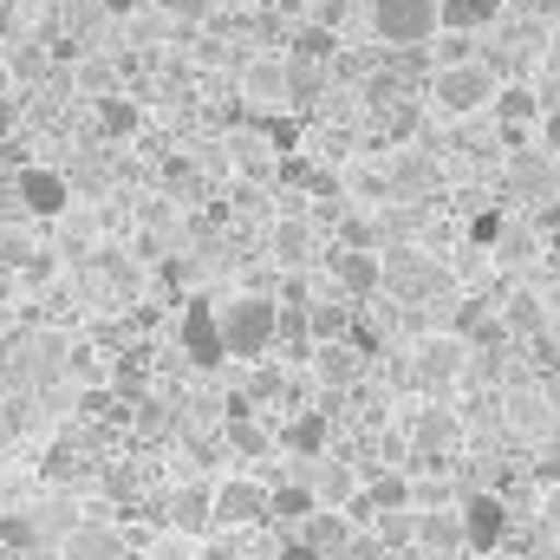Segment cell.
Segmentation results:
<instances>
[{"mask_svg": "<svg viewBox=\"0 0 560 560\" xmlns=\"http://www.w3.org/2000/svg\"><path fill=\"white\" fill-rule=\"evenodd\" d=\"M541 72H555L560 79V26L548 33V46H541Z\"/></svg>", "mask_w": 560, "mask_h": 560, "instance_id": "obj_35", "label": "cell"}, {"mask_svg": "<svg viewBox=\"0 0 560 560\" xmlns=\"http://www.w3.org/2000/svg\"><path fill=\"white\" fill-rule=\"evenodd\" d=\"M72 469H79V456H72V443H52V456H46V476H52V482H66Z\"/></svg>", "mask_w": 560, "mask_h": 560, "instance_id": "obj_29", "label": "cell"}, {"mask_svg": "<svg viewBox=\"0 0 560 560\" xmlns=\"http://www.w3.org/2000/svg\"><path fill=\"white\" fill-rule=\"evenodd\" d=\"M346 248H372V215H352L346 222Z\"/></svg>", "mask_w": 560, "mask_h": 560, "instance_id": "obj_32", "label": "cell"}, {"mask_svg": "<svg viewBox=\"0 0 560 560\" xmlns=\"http://www.w3.org/2000/svg\"><path fill=\"white\" fill-rule=\"evenodd\" d=\"M7 293H13V268H7V261H0V300H7Z\"/></svg>", "mask_w": 560, "mask_h": 560, "instance_id": "obj_38", "label": "cell"}, {"mask_svg": "<svg viewBox=\"0 0 560 560\" xmlns=\"http://www.w3.org/2000/svg\"><path fill=\"white\" fill-rule=\"evenodd\" d=\"M293 535H306L319 555H332V548H352V541H359V535H352V515H346L339 502H319V509H313Z\"/></svg>", "mask_w": 560, "mask_h": 560, "instance_id": "obj_11", "label": "cell"}, {"mask_svg": "<svg viewBox=\"0 0 560 560\" xmlns=\"http://www.w3.org/2000/svg\"><path fill=\"white\" fill-rule=\"evenodd\" d=\"M418 548H430V555L463 548V515H456V509H430V502H423V509H418Z\"/></svg>", "mask_w": 560, "mask_h": 560, "instance_id": "obj_16", "label": "cell"}, {"mask_svg": "<svg viewBox=\"0 0 560 560\" xmlns=\"http://www.w3.org/2000/svg\"><path fill=\"white\" fill-rule=\"evenodd\" d=\"M495 125H502V143H528V131H535V118L548 112L541 105V92L528 85V79H515V85H495Z\"/></svg>", "mask_w": 560, "mask_h": 560, "instance_id": "obj_8", "label": "cell"}, {"mask_svg": "<svg viewBox=\"0 0 560 560\" xmlns=\"http://www.w3.org/2000/svg\"><path fill=\"white\" fill-rule=\"evenodd\" d=\"M535 125H541V131H535V143H541V150H548V156H560V118H548V112H541V118H535Z\"/></svg>", "mask_w": 560, "mask_h": 560, "instance_id": "obj_30", "label": "cell"}, {"mask_svg": "<svg viewBox=\"0 0 560 560\" xmlns=\"http://www.w3.org/2000/svg\"><path fill=\"white\" fill-rule=\"evenodd\" d=\"M280 443H287L293 456H319V450H326V411H293Z\"/></svg>", "mask_w": 560, "mask_h": 560, "instance_id": "obj_20", "label": "cell"}, {"mask_svg": "<svg viewBox=\"0 0 560 560\" xmlns=\"http://www.w3.org/2000/svg\"><path fill=\"white\" fill-rule=\"evenodd\" d=\"M411 365H418L423 385H450V378H463V365H469V339H463V332H423L418 352H411Z\"/></svg>", "mask_w": 560, "mask_h": 560, "instance_id": "obj_7", "label": "cell"}, {"mask_svg": "<svg viewBox=\"0 0 560 560\" xmlns=\"http://www.w3.org/2000/svg\"><path fill=\"white\" fill-rule=\"evenodd\" d=\"M13 189H20V209H26V215H59V209L72 202V183H66L59 170H39V163L20 170Z\"/></svg>", "mask_w": 560, "mask_h": 560, "instance_id": "obj_9", "label": "cell"}, {"mask_svg": "<svg viewBox=\"0 0 560 560\" xmlns=\"http://www.w3.org/2000/svg\"><path fill=\"white\" fill-rule=\"evenodd\" d=\"M280 560H326V555H319L306 535H293V541H280Z\"/></svg>", "mask_w": 560, "mask_h": 560, "instance_id": "obj_34", "label": "cell"}, {"mask_svg": "<svg viewBox=\"0 0 560 560\" xmlns=\"http://www.w3.org/2000/svg\"><path fill=\"white\" fill-rule=\"evenodd\" d=\"M436 176H443V170H436L430 150H405V156L392 163V189H398V196H423V189H436Z\"/></svg>", "mask_w": 560, "mask_h": 560, "instance_id": "obj_18", "label": "cell"}, {"mask_svg": "<svg viewBox=\"0 0 560 560\" xmlns=\"http://www.w3.org/2000/svg\"><path fill=\"white\" fill-rule=\"evenodd\" d=\"M92 118H98V138H112V143L138 138V125H143L138 98H125V92H98V105H92Z\"/></svg>", "mask_w": 560, "mask_h": 560, "instance_id": "obj_13", "label": "cell"}, {"mask_svg": "<svg viewBox=\"0 0 560 560\" xmlns=\"http://www.w3.org/2000/svg\"><path fill=\"white\" fill-rule=\"evenodd\" d=\"M0 92H13V66H0Z\"/></svg>", "mask_w": 560, "mask_h": 560, "instance_id": "obj_39", "label": "cell"}, {"mask_svg": "<svg viewBox=\"0 0 560 560\" xmlns=\"http://www.w3.org/2000/svg\"><path fill=\"white\" fill-rule=\"evenodd\" d=\"M209 522L215 528H255V522H268V489L255 476H222L209 489Z\"/></svg>", "mask_w": 560, "mask_h": 560, "instance_id": "obj_4", "label": "cell"}, {"mask_svg": "<svg viewBox=\"0 0 560 560\" xmlns=\"http://www.w3.org/2000/svg\"><path fill=\"white\" fill-rule=\"evenodd\" d=\"M456 515H463V548H476V555L502 548V535H509V509H502V495L469 489V495L456 502Z\"/></svg>", "mask_w": 560, "mask_h": 560, "instance_id": "obj_6", "label": "cell"}, {"mask_svg": "<svg viewBox=\"0 0 560 560\" xmlns=\"http://www.w3.org/2000/svg\"><path fill=\"white\" fill-rule=\"evenodd\" d=\"M418 443H430V450L456 443V418H450V411H423L418 418Z\"/></svg>", "mask_w": 560, "mask_h": 560, "instance_id": "obj_27", "label": "cell"}, {"mask_svg": "<svg viewBox=\"0 0 560 560\" xmlns=\"http://www.w3.org/2000/svg\"><path fill=\"white\" fill-rule=\"evenodd\" d=\"M170 7H176L183 20H202V13H209V0H170Z\"/></svg>", "mask_w": 560, "mask_h": 560, "instance_id": "obj_37", "label": "cell"}, {"mask_svg": "<svg viewBox=\"0 0 560 560\" xmlns=\"http://www.w3.org/2000/svg\"><path fill=\"white\" fill-rule=\"evenodd\" d=\"M411 495H418V489H411V476H398V469H378V476L365 482V502H372V509H418Z\"/></svg>", "mask_w": 560, "mask_h": 560, "instance_id": "obj_23", "label": "cell"}, {"mask_svg": "<svg viewBox=\"0 0 560 560\" xmlns=\"http://www.w3.org/2000/svg\"><path fill=\"white\" fill-rule=\"evenodd\" d=\"M242 92H248V105H261V112H275L293 98V72H287V59H255L248 72H242Z\"/></svg>", "mask_w": 560, "mask_h": 560, "instance_id": "obj_10", "label": "cell"}, {"mask_svg": "<svg viewBox=\"0 0 560 560\" xmlns=\"http://www.w3.org/2000/svg\"><path fill=\"white\" fill-rule=\"evenodd\" d=\"M313 495H319V502H346V495H352V476H346V469H326Z\"/></svg>", "mask_w": 560, "mask_h": 560, "instance_id": "obj_28", "label": "cell"}, {"mask_svg": "<svg viewBox=\"0 0 560 560\" xmlns=\"http://www.w3.org/2000/svg\"><path fill=\"white\" fill-rule=\"evenodd\" d=\"M39 541H46L39 515H0V548H7V555H33Z\"/></svg>", "mask_w": 560, "mask_h": 560, "instance_id": "obj_26", "label": "cell"}, {"mask_svg": "<svg viewBox=\"0 0 560 560\" xmlns=\"http://www.w3.org/2000/svg\"><path fill=\"white\" fill-rule=\"evenodd\" d=\"M59 560H125V541H118L112 528H79Z\"/></svg>", "mask_w": 560, "mask_h": 560, "instance_id": "obj_21", "label": "cell"}, {"mask_svg": "<svg viewBox=\"0 0 560 560\" xmlns=\"http://www.w3.org/2000/svg\"><path fill=\"white\" fill-rule=\"evenodd\" d=\"M13 131H20V98L0 92V138H13Z\"/></svg>", "mask_w": 560, "mask_h": 560, "instance_id": "obj_33", "label": "cell"}, {"mask_svg": "<svg viewBox=\"0 0 560 560\" xmlns=\"http://www.w3.org/2000/svg\"><path fill=\"white\" fill-rule=\"evenodd\" d=\"M469 235H476V242H495V235H502V215H476V229H469Z\"/></svg>", "mask_w": 560, "mask_h": 560, "instance_id": "obj_36", "label": "cell"}, {"mask_svg": "<svg viewBox=\"0 0 560 560\" xmlns=\"http://www.w3.org/2000/svg\"><path fill=\"white\" fill-rule=\"evenodd\" d=\"M443 26V7L436 0H372V33L398 52H423Z\"/></svg>", "mask_w": 560, "mask_h": 560, "instance_id": "obj_2", "label": "cell"}, {"mask_svg": "<svg viewBox=\"0 0 560 560\" xmlns=\"http://www.w3.org/2000/svg\"><path fill=\"white\" fill-rule=\"evenodd\" d=\"M495 72L482 66V59H450V66H436L430 72V92H436V105L450 112V118H469V112H489V98H495Z\"/></svg>", "mask_w": 560, "mask_h": 560, "instance_id": "obj_3", "label": "cell"}, {"mask_svg": "<svg viewBox=\"0 0 560 560\" xmlns=\"http://www.w3.org/2000/svg\"><path fill=\"white\" fill-rule=\"evenodd\" d=\"M170 528L202 535V528H209V489H176V495H170Z\"/></svg>", "mask_w": 560, "mask_h": 560, "instance_id": "obj_24", "label": "cell"}, {"mask_svg": "<svg viewBox=\"0 0 560 560\" xmlns=\"http://www.w3.org/2000/svg\"><path fill=\"white\" fill-rule=\"evenodd\" d=\"M268 248H275V261L293 275V268H306L313 261V229L300 222V215H280L275 222V235H268Z\"/></svg>", "mask_w": 560, "mask_h": 560, "instance_id": "obj_14", "label": "cell"}, {"mask_svg": "<svg viewBox=\"0 0 560 560\" xmlns=\"http://www.w3.org/2000/svg\"><path fill=\"white\" fill-rule=\"evenodd\" d=\"M313 372H319L326 385H352V378H359V346H332V339H326V346L313 352Z\"/></svg>", "mask_w": 560, "mask_h": 560, "instance_id": "obj_22", "label": "cell"}, {"mask_svg": "<svg viewBox=\"0 0 560 560\" xmlns=\"http://www.w3.org/2000/svg\"><path fill=\"white\" fill-rule=\"evenodd\" d=\"M436 7H443V26H456V33H476L502 13V0H436Z\"/></svg>", "mask_w": 560, "mask_h": 560, "instance_id": "obj_25", "label": "cell"}, {"mask_svg": "<svg viewBox=\"0 0 560 560\" xmlns=\"http://www.w3.org/2000/svg\"><path fill=\"white\" fill-rule=\"evenodd\" d=\"M339 287H346V300L378 293V287H385V255H378V248H346V255H339Z\"/></svg>", "mask_w": 560, "mask_h": 560, "instance_id": "obj_12", "label": "cell"}, {"mask_svg": "<svg viewBox=\"0 0 560 560\" xmlns=\"http://www.w3.org/2000/svg\"><path fill=\"white\" fill-rule=\"evenodd\" d=\"M39 66H46L39 46H20V52H13V72H20V79H39Z\"/></svg>", "mask_w": 560, "mask_h": 560, "instance_id": "obj_31", "label": "cell"}, {"mask_svg": "<svg viewBox=\"0 0 560 560\" xmlns=\"http://www.w3.org/2000/svg\"><path fill=\"white\" fill-rule=\"evenodd\" d=\"M176 339H183V359H189V365H202V372H215V365L229 359V346H222V319H215V306H209V300H183Z\"/></svg>", "mask_w": 560, "mask_h": 560, "instance_id": "obj_5", "label": "cell"}, {"mask_svg": "<svg viewBox=\"0 0 560 560\" xmlns=\"http://www.w3.org/2000/svg\"><path fill=\"white\" fill-rule=\"evenodd\" d=\"M502 332H515V339H541V332H548V306H541L535 287H522V293L502 306Z\"/></svg>", "mask_w": 560, "mask_h": 560, "instance_id": "obj_17", "label": "cell"}, {"mask_svg": "<svg viewBox=\"0 0 560 560\" xmlns=\"http://www.w3.org/2000/svg\"><path fill=\"white\" fill-rule=\"evenodd\" d=\"M372 541L378 548H418V509H372Z\"/></svg>", "mask_w": 560, "mask_h": 560, "instance_id": "obj_19", "label": "cell"}, {"mask_svg": "<svg viewBox=\"0 0 560 560\" xmlns=\"http://www.w3.org/2000/svg\"><path fill=\"white\" fill-rule=\"evenodd\" d=\"M215 319H222V346H229V359H268V352L280 346L275 293H242V300L215 306Z\"/></svg>", "mask_w": 560, "mask_h": 560, "instance_id": "obj_1", "label": "cell"}, {"mask_svg": "<svg viewBox=\"0 0 560 560\" xmlns=\"http://www.w3.org/2000/svg\"><path fill=\"white\" fill-rule=\"evenodd\" d=\"M313 509H319L313 482H275V489H268V522H280V528H300Z\"/></svg>", "mask_w": 560, "mask_h": 560, "instance_id": "obj_15", "label": "cell"}]
</instances>
